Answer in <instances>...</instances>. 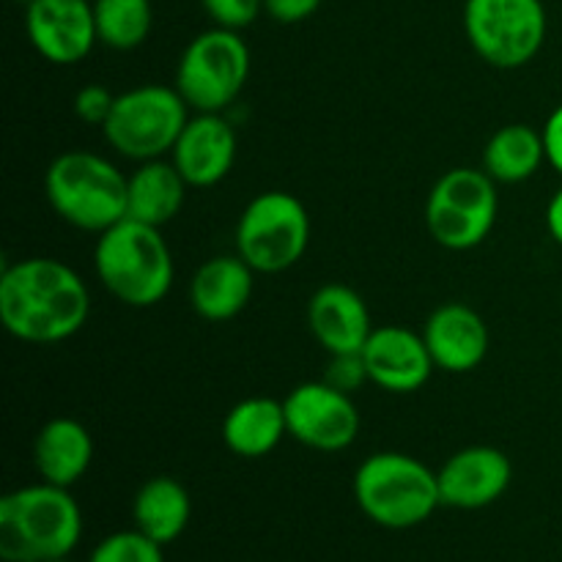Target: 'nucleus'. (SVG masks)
<instances>
[{
	"mask_svg": "<svg viewBox=\"0 0 562 562\" xmlns=\"http://www.w3.org/2000/svg\"><path fill=\"white\" fill-rule=\"evenodd\" d=\"M289 437L318 453H340L360 434V412L349 393L329 382L296 384L283 398Z\"/></svg>",
	"mask_w": 562,
	"mask_h": 562,
	"instance_id": "11",
	"label": "nucleus"
},
{
	"mask_svg": "<svg viewBox=\"0 0 562 562\" xmlns=\"http://www.w3.org/2000/svg\"><path fill=\"white\" fill-rule=\"evenodd\" d=\"M442 505L459 510L488 508L497 503L514 481V464L492 445H472L450 456L437 472Z\"/></svg>",
	"mask_w": 562,
	"mask_h": 562,
	"instance_id": "14",
	"label": "nucleus"
},
{
	"mask_svg": "<svg viewBox=\"0 0 562 562\" xmlns=\"http://www.w3.org/2000/svg\"><path fill=\"white\" fill-rule=\"evenodd\" d=\"M355 499L362 514L387 530H409L442 505L437 472L409 453H373L357 467Z\"/></svg>",
	"mask_w": 562,
	"mask_h": 562,
	"instance_id": "5",
	"label": "nucleus"
},
{
	"mask_svg": "<svg viewBox=\"0 0 562 562\" xmlns=\"http://www.w3.org/2000/svg\"><path fill=\"white\" fill-rule=\"evenodd\" d=\"M324 0H263V11L280 25H296L322 9Z\"/></svg>",
	"mask_w": 562,
	"mask_h": 562,
	"instance_id": "29",
	"label": "nucleus"
},
{
	"mask_svg": "<svg viewBox=\"0 0 562 562\" xmlns=\"http://www.w3.org/2000/svg\"><path fill=\"white\" fill-rule=\"evenodd\" d=\"M236 130L223 113H195L170 151V162L198 190L220 184L236 162Z\"/></svg>",
	"mask_w": 562,
	"mask_h": 562,
	"instance_id": "15",
	"label": "nucleus"
},
{
	"mask_svg": "<svg viewBox=\"0 0 562 562\" xmlns=\"http://www.w3.org/2000/svg\"><path fill=\"white\" fill-rule=\"evenodd\" d=\"M250 64V47L241 33L214 25L198 33L181 53L176 91L195 113H223L245 91Z\"/></svg>",
	"mask_w": 562,
	"mask_h": 562,
	"instance_id": "7",
	"label": "nucleus"
},
{
	"mask_svg": "<svg viewBox=\"0 0 562 562\" xmlns=\"http://www.w3.org/2000/svg\"><path fill=\"white\" fill-rule=\"evenodd\" d=\"M115 97H119V93L99 86V82H93V86H82L75 97V115L82 121V124H91L102 130L104 121L110 119V110H113Z\"/></svg>",
	"mask_w": 562,
	"mask_h": 562,
	"instance_id": "28",
	"label": "nucleus"
},
{
	"mask_svg": "<svg viewBox=\"0 0 562 562\" xmlns=\"http://www.w3.org/2000/svg\"><path fill=\"white\" fill-rule=\"evenodd\" d=\"M93 269L104 291L126 307H154L170 294L173 256L159 228L124 217L97 236Z\"/></svg>",
	"mask_w": 562,
	"mask_h": 562,
	"instance_id": "3",
	"label": "nucleus"
},
{
	"mask_svg": "<svg viewBox=\"0 0 562 562\" xmlns=\"http://www.w3.org/2000/svg\"><path fill=\"white\" fill-rule=\"evenodd\" d=\"M307 327L327 355H357L373 333L366 300L344 283H327L311 296Z\"/></svg>",
	"mask_w": 562,
	"mask_h": 562,
	"instance_id": "17",
	"label": "nucleus"
},
{
	"mask_svg": "<svg viewBox=\"0 0 562 562\" xmlns=\"http://www.w3.org/2000/svg\"><path fill=\"white\" fill-rule=\"evenodd\" d=\"M99 44L130 53L146 44L154 27L151 0H91Z\"/></svg>",
	"mask_w": 562,
	"mask_h": 562,
	"instance_id": "24",
	"label": "nucleus"
},
{
	"mask_svg": "<svg viewBox=\"0 0 562 562\" xmlns=\"http://www.w3.org/2000/svg\"><path fill=\"white\" fill-rule=\"evenodd\" d=\"M289 434L285 426L283 401L245 398L231 406L223 420V442L239 459H263L272 453L283 437Z\"/></svg>",
	"mask_w": 562,
	"mask_h": 562,
	"instance_id": "21",
	"label": "nucleus"
},
{
	"mask_svg": "<svg viewBox=\"0 0 562 562\" xmlns=\"http://www.w3.org/2000/svg\"><path fill=\"white\" fill-rule=\"evenodd\" d=\"M80 536L82 514L69 488L42 481L0 499V558L5 562L66 558Z\"/></svg>",
	"mask_w": 562,
	"mask_h": 562,
	"instance_id": "2",
	"label": "nucleus"
},
{
	"mask_svg": "<svg viewBox=\"0 0 562 562\" xmlns=\"http://www.w3.org/2000/svg\"><path fill=\"white\" fill-rule=\"evenodd\" d=\"M47 562H69L66 558H58V560H47Z\"/></svg>",
	"mask_w": 562,
	"mask_h": 562,
	"instance_id": "32",
	"label": "nucleus"
},
{
	"mask_svg": "<svg viewBox=\"0 0 562 562\" xmlns=\"http://www.w3.org/2000/svg\"><path fill=\"white\" fill-rule=\"evenodd\" d=\"M192 503L187 488L176 477L159 475L143 483L132 503L135 530L157 541L159 547L173 543L190 525Z\"/></svg>",
	"mask_w": 562,
	"mask_h": 562,
	"instance_id": "22",
	"label": "nucleus"
},
{
	"mask_svg": "<svg viewBox=\"0 0 562 562\" xmlns=\"http://www.w3.org/2000/svg\"><path fill=\"white\" fill-rule=\"evenodd\" d=\"M549 16L543 0H467L470 47L494 69H521L541 53Z\"/></svg>",
	"mask_w": 562,
	"mask_h": 562,
	"instance_id": "10",
	"label": "nucleus"
},
{
	"mask_svg": "<svg viewBox=\"0 0 562 562\" xmlns=\"http://www.w3.org/2000/svg\"><path fill=\"white\" fill-rule=\"evenodd\" d=\"M91 316L88 285L58 258H22L0 274V322L11 338L53 346L75 338Z\"/></svg>",
	"mask_w": 562,
	"mask_h": 562,
	"instance_id": "1",
	"label": "nucleus"
},
{
	"mask_svg": "<svg viewBox=\"0 0 562 562\" xmlns=\"http://www.w3.org/2000/svg\"><path fill=\"white\" fill-rule=\"evenodd\" d=\"M497 212V181L483 168H453L428 192L426 228L439 247L464 252L486 241Z\"/></svg>",
	"mask_w": 562,
	"mask_h": 562,
	"instance_id": "8",
	"label": "nucleus"
},
{
	"mask_svg": "<svg viewBox=\"0 0 562 562\" xmlns=\"http://www.w3.org/2000/svg\"><path fill=\"white\" fill-rule=\"evenodd\" d=\"M93 461L91 431L71 417H53L33 439V467L38 477L53 486H75Z\"/></svg>",
	"mask_w": 562,
	"mask_h": 562,
	"instance_id": "19",
	"label": "nucleus"
},
{
	"mask_svg": "<svg viewBox=\"0 0 562 562\" xmlns=\"http://www.w3.org/2000/svg\"><path fill=\"white\" fill-rule=\"evenodd\" d=\"M16 3H22V5H27V3H31V0H16Z\"/></svg>",
	"mask_w": 562,
	"mask_h": 562,
	"instance_id": "33",
	"label": "nucleus"
},
{
	"mask_svg": "<svg viewBox=\"0 0 562 562\" xmlns=\"http://www.w3.org/2000/svg\"><path fill=\"white\" fill-rule=\"evenodd\" d=\"M547 228L552 234V239L562 247V187L552 195L547 206Z\"/></svg>",
	"mask_w": 562,
	"mask_h": 562,
	"instance_id": "31",
	"label": "nucleus"
},
{
	"mask_svg": "<svg viewBox=\"0 0 562 562\" xmlns=\"http://www.w3.org/2000/svg\"><path fill=\"white\" fill-rule=\"evenodd\" d=\"M311 245V214L305 203L283 190L252 198L236 223V252L261 274L296 267Z\"/></svg>",
	"mask_w": 562,
	"mask_h": 562,
	"instance_id": "9",
	"label": "nucleus"
},
{
	"mask_svg": "<svg viewBox=\"0 0 562 562\" xmlns=\"http://www.w3.org/2000/svg\"><path fill=\"white\" fill-rule=\"evenodd\" d=\"M126 184L110 159L93 151H66L44 173V195L66 225L86 234H104L126 217Z\"/></svg>",
	"mask_w": 562,
	"mask_h": 562,
	"instance_id": "4",
	"label": "nucleus"
},
{
	"mask_svg": "<svg viewBox=\"0 0 562 562\" xmlns=\"http://www.w3.org/2000/svg\"><path fill=\"white\" fill-rule=\"evenodd\" d=\"M203 11L217 27L245 31L263 11V0H201Z\"/></svg>",
	"mask_w": 562,
	"mask_h": 562,
	"instance_id": "26",
	"label": "nucleus"
},
{
	"mask_svg": "<svg viewBox=\"0 0 562 562\" xmlns=\"http://www.w3.org/2000/svg\"><path fill=\"white\" fill-rule=\"evenodd\" d=\"M256 269L236 256H214L195 269L190 280V305L206 322H231L252 296Z\"/></svg>",
	"mask_w": 562,
	"mask_h": 562,
	"instance_id": "18",
	"label": "nucleus"
},
{
	"mask_svg": "<svg viewBox=\"0 0 562 562\" xmlns=\"http://www.w3.org/2000/svg\"><path fill=\"white\" fill-rule=\"evenodd\" d=\"M547 162L543 132L527 124H505L488 137L483 148V170L497 184H521Z\"/></svg>",
	"mask_w": 562,
	"mask_h": 562,
	"instance_id": "23",
	"label": "nucleus"
},
{
	"mask_svg": "<svg viewBox=\"0 0 562 562\" xmlns=\"http://www.w3.org/2000/svg\"><path fill=\"white\" fill-rule=\"evenodd\" d=\"M362 360H366L368 379L384 393L409 395L428 384L434 373L431 351H428L423 333L415 329L387 324V327H373L371 338L362 346Z\"/></svg>",
	"mask_w": 562,
	"mask_h": 562,
	"instance_id": "13",
	"label": "nucleus"
},
{
	"mask_svg": "<svg viewBox=\"0 0 562 562\" xmlns=\"http://www.w3.org/2000/svg\"><path fill=\"white\" fill-rule=\"evenodd\" d=\"M91 562H165L162 547L140 530L113 532L97 543Z\"/></svg>",
	"mask_w": 562,
	"mask_h": 562,
	"instance_id": "25",
	"label": "nucleus"
},
{
	"mask_svg": "<svg viewBox=\"0 0 562 562\" xmlns=\"http://www.w3.org/2000/svg\"><path fill=\"white\" fill-rule=\"evenodd\" d=\"M190 121V104L176 86H137L115 97L102 135L108 146L132 162L162 159Z\"/></svg>",
	"mask_w": 562,
	"mask_h": 562,
	"instance_id": "6",
	"label": "nucleus"
},
{
	"mask_svg": "<svg viewBox=\"0 0 562 562\" xmlns=\"http://www.w3.org/2000/svg\"><path fill=\"white\" fill-rule=\"evenodd\" d=\"M25 33L33 49L53 66H75L99 44L91 0H31Z\"/></svg>",
	"mask_w": 562,
	"mask_h": 562,
	"instance_id": "12",
	"label": "nucleus"
},
{
	"mask_svg": "<svg viewBox=\"0 0 562 562\" xmlns=\"http://www.w3.org/2000/svg\"><path fill=\"white\" fill-rule=\"evenodd\" d=\"M431 360L445 373H470L488 357V327L475 307L464 302H445L423 327Z\"/></svg>",
	"mask_w": 562,
	"mask_h": 562,
	"instance_id": "16",
	"label": "nucleus"
},
{
	"mask_svg": "<svg viewBox=\"0 0 562 562\" xmlns=\"http://www.w3.org/2000/svg\"><path fill=\"white\" fill-rule=\"evenodd\" d=\"M324 382H329L333 387L344 390V393H357L362 384H368V368L362 355H329L327 371H324Z\"/></svg>",
	"mask_w": 562,
	"mask_h": 562,
	"instance_id": "27",
	"label": "nucleus"
},
{
	"mask_svg": "<svg viewBox=\"0 0 562 562\" xmlns=\"http://www.w3.org/2000/svg\"><path fill=\"white\" fill-rule=\"evenodd\" d=\"M187 181L168 159L137 162L126 184V217L162 228L179 217L187 198Z\"/></svg>",
	"mask_w": 562,
	"mask_h": 562,
	"instance_id": "20",
	"label": "nucleus"
},
{
	"mask_svg": "<svg viewBox=\"0 0 562 562\" xmlns=\"http://www.w3.org/2000/svg\"><path fill=\"white\" fill-rule=\"evenodd\" d=\"M541 132L543 143H547V162L562 176V104L552 110Z\"/></svg>",
	"mask_w": 562,
	"mask_h": 562,
	"instance_id": "30",
	"label": "nucleus"
}]
</instances>
